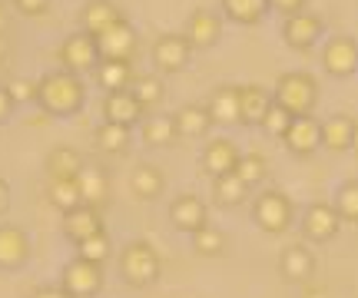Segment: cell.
Wrapping results in <instances>:
<instances>
[{"instance_id": "obj_1", "label": "cell", "mask_w": 358, "mask_h": 298, "mask_svg": "<svg viewBox=\"0 0 358 298\" xmlns=\"http://www.w3.org/2000/svg\"><path fill=\"white\" fill-rule=\"evenodd\" d=\"M87 103V83L77 73L50 70L37 80V106L47 117H77Z\"/></svg>"}, {"instance_id": "obj_2", "label": "cell", "mask_w": 358, "mask_h": 298, "mask_svg": "<svg viewBox=\"0 0 358 298\" xmlns=\"http://www.w3.org/2000/svg\"><path fill=\"white\" fill-rule=\"evenodd\" d=\"M272 100L289 113V117H312V110L319 103V80L306 70H289L275 80Z\"/></svg>"}, {"instance_id": "obj_3", "label": "cell", "mask_w": 358, "mask_h": 298, "mask_svg": "<svg viewBox=\"0 0 358 298\" xmlns=\"http://www.w3.org/2000/svg\"><path fill=\"white\" fill-rule=\"evenodd\" d=\"M159 272H163V259L150 242H127L123 252H120V275L129 288H150L159 282Z\"/></svg>"}, {"instance_id": "obj_4", "label": "cell", "mask_w": 358, "mask_h": 298, "mask_svg": "<svg viewBox=\"0 0 358 298\" xmlns=\"http://www.w3.org/2000/svg\"><path fill=\"white\" fill-rule=\"evenodd\" d=\"M292 219H295V206L285 193L266 189V193L256 195V202H252V222H256L262 232H268V235L289 232V229H292Z\"/></svg>"}, {"instance_id": "obj_5", "label": "cell", "mask_w": 358, "mask_h": 298, "mask_svg": "<svg viewBox=\"0 0 358 298\" xmlns=\"http://www.w3.org/2000/svg\"><path fill=\"white\" fill-rule=\"evenodd\" d=\"M57 60H60V70H66V73H77V77L93 73L96 64H100L96 37H90V33H83V30L70 33V37L57 47Z\"/></svg>"}, {"instance_id": "obj_6", "label": "cell", "mask_w": 358, "mask_h": 298, "mask_svg": "<svg viewBox=\"0 0 358 298\" xmlns=\"http://www.w3.org/2000/svg\"><path fill=\"white\" fill-rule=\"evenodd\" d=\"M60 288L73 298L100 295L103 292V265H93V262L73 255V259L64 265V272H60Z\"/></svg>"}, {"instance_id": "obj_7", "label": "cell", "mask_w": 358, "mask_h": 298, "mask_svg": "<svg viewBox=\"0 0 358 298\" xmlns=\"http://www.w3.org/2000/svg\"><path fill=\"white\" fill-rule=\"evenodd\" d=\"M322 37H325V24H322V17H315V13L302 10L282 20V40H285L289 50H299V53L315 50L322 43Z\"/></svg>"}, {"instance_id": "obj_8", "label": "cell", "mask_w": 358, "mask_h": 298, "mask_svg": "<svg viewBox=\"0 0 358 298\" xmlns=\"http://www.w3.org/2000/svg\"><path fill=\"white\" fill-rule=\"evenodd\" d=\"M322 66H325V73L335 77V80L355 77V70H358V40L348 37V33L329 37L325 40V47H322Z\"/></svg>"}, {"instance_id": "obj_9", "label": "cell", "mask_w": 358, "mask_h": 298, "mask_svg": "<svg viewBox=\"0 0 358 298\" xmlns=\"http://www.w3.org/2000/svg\"><path fill=\"white\" fill-rule=\"evenodd\" d=\"M136 47H140V37H136V27L129 24L127 17L116 20L113 27H106L100 37H96L100 60H127V64H133Z\"/></svg>"}, {"instance_id": "obj_10", "label": "cell", "mask_w": 358, "mask_h": 298, "mask_svg": "<svg viewBox=\"0 0 358 298\" xmlns=\"http://www.w3.org/2000/svg\"><path fill=\"white\" fill-rule=\"evenodd\" d=\"M338 229H342V219L332 209V202H312V206H306V212H302V235L308 242L325 246V242H332L338 235Z\"/></svg>"}, {"instance_id": "obj_11", "label": "cell", "mask_w": 358, "mask_h": 298, "mask_svg": "<svg viewBox=\"0 0 358 298\" xmlns=\"http://www.w3.org/2000/svg\"><path fill=\"white\" fill-rule=\"evenodd\" d=\"M150 57H153V66L159 73L173 77L179 70H186V64H189V57H192V47L182 33H163V37L153 43Z\"/></svg>"}, {"instance_id": "obj_12", "label": "cell", "mask_w": 358, "mask_h": 298, "mask_svg": "<svg viewBox=\"0 0 358 298\" xmlns=\"http://www.w3.org/2000/svg\"><path fill=\"white\" fill-rule=\"evenodd\" d=\"M282 143L292 156L299 159H308L322 149V130H319V119L315 117H292L289 130L282 136Z\"/></svg>"}, {"instance_id": "obj_13", "label": "cell", "mask_w": 358, "mask_h": 298, "mask_svg": "<svg viewBox=\"0 0 358 298\" xmlns=\"http://www.w3.org/2000/svg\"><path fill=\"white\" fill-rule=\"evenodd\" d=\"M182 37L189 40L192 50H209V47H216L219 37H222V20H219L216 10H199L189 13V20H186V30H182Z\"/></svg>"}, {"instance_id": "obj_14", "label": "cell", "mask_w": 358, "mask_h": 298, "mask_svg": "<svg viewBox=\"0 0 358 298\" xmlns=\"http://www.w3.org/2000/svg\"><path fill=\"white\" fill-rule=\"evenodd\" d=\"M77 189L83 206L103 212V206L110 202V176H106V169L96 166V163H83V169L77 172Z\"/></svg>"}, {"instance_id": "obj_15", "label": "cell", "mask_w": 358, "mask_h": 298, "mask_svg": "<svg viewBox=\"0 0 358 298\" xmlns=\"http://www.w3.org/2000/svg\"><path fill=\"white\" fill-rule=\"evenodd\" d=\"M146 110L140 106V100L133 96V90H116L103 96V123H120V126H140Z\"/></svg>"}, {"instance_id": "obj_16", "label": "cell", "mask_w": 358, "mask_h": 298, "mask_svg": "<svg viewBox=\"0 0 358 298\" xmlns=\"http://www.w3.org/2000/svg\"><path fill=\"white\" fill-rule=\"evenodd\" d=\"M30 262V239L20 225H0V272H17Z\"/></svg>"}, {"instance_id": "obj_17", "label": "cell", "mask_w": 358, "mask_h": 298, "mask_svg": "<svg viewBox=\"0 0 358 298\" xmlns=\"http://www.w3.org/2000/svg\"><path fill=\"white\" fill-rule=\"evenodd\" d=\"M169 222L176 225L179 232L192 235L196 229L209 225V209H206V202L199 199V195L182 193V195H176L173 206H169Z\"/></svg>"}, {"instance_id": "obj_18", "label": "cell", "mask_w": 358, "mask_h": 298, "mask_svg": "<svg viewBox=\"0 0 358 298\" xmlns=\"http://www.w3.org/2000/svg\"><path fill=\"white\" fill-rule=\"evenodd\" d=\"M60 225H64V235L77 246V242H83V239H90V235L103 232L106 225H103V212H96V209H90L80 202L77 209H70V212H64V219H60Z\"/></svg>"}, {"instance_id": "obj_19", "label": "cell", "mask_w": 358, "mask_h": 298, "mask_svg": "<svg viewBox=\"0 0 358 298\" xmlns=\"http://www.w3.org/2000/svg\"><path fill=\"white\" fill-rule=\"evenodd\" d=\"M272 106V90L262 83L239 87V126H259L266 110Z\"/></svg>"}, {"instance_id": "obj_20", "label": "cell", "mask_w": 358, "mask_h": 298, "mask_svg": "<svg viewBox=\"0 0 358 298\" xmlns=\"http://www.w3.org/2000/svg\"><path fill=\"white\" fill-rule=\"evenodd\" d=\"M206 113H209L213 123H219V126H239V87H232V83L216 87V90L209 93Z\"/></svg>"}, {"instance_id": "obj_21", "label": "cell", "mask_w": 358, "mask_h": 298, "mask_svg": "<svg viewBox=\"0 0 358 298\" xmlns=\"http://www.w3.org/2000/svg\"><path fill=\"white\" fill-rule=\"evenodd\" d=\"M173 126H176V136H182V140H203V136H209V130H213L216 123L206 113V106L186 103L173 113Z\"/></svg>"}, {"instance_id": "obj_22", "label": "cell", "mask_w": 358, "mask_h": 298, "mask_svg": "<svg viewBox=\"0 0 358 298\" xmlns=\"http://www.w3.org/2000/svg\"><path fill=\"white\" fill-rule=\"evenodd\" d=\"M116 20H123V10L113 0H87V7L80 10V30L90 37H100L106 27H113Z\"/></svg>"}, {"instance_id": "obj_23", "label": "cell", "mask_w": 358, "mask_h": 298, "mask_svg": "<svg viewBox=\"0 0 358 298\" xmlns=\"http://www.w3.org/2000/svg\"><path fill=\"white\" fill-rule=\"evenodd\" d=\"M319 130H322V146H325L329 153H348L352 133H355V117L332 113V117L319 119Z\"/></svg>"}, {"instance_id": "obj_24", "label": "cell", "mask_w": 358, "mask_h": 298, "mask_svg": "<svg viewBox=\"0 0 358 298\" xmlns=\"http://www.w3.org/2000/svg\"><path fill=\"white\" fill-rule=\"evenodd\" d=\"M239 146L232 143V140H226V136H219V140H213V143H206L203 149V169L209 172V176H222V172H232L236 169V163H239Z\"/></svg>"}, {"instance_id": "obj_25", "label": "cell", "mask_w": 358, "mask_h": 298, "mask_svg": "<svg viewBox=\"0 0 358 298\" xmlns=\"http://www.w3.org/2000/svg\"><path fill=\"white\" fill-rule=\"evenodd\" d=\"M93 77H96V87H100V90L116 93V90H129V87H133L136 70H133V64H127V60H100L96 70H93Z\"/></svg>"}, {"instance_id": "obj_26", "label": "cell", "mask_w": 358, "mask_h": 298, "mask_svg": "<svg viewBox=\"0 0 358 298\" xmlns=\"http://www.w3.org/2000/svg\"><path fill=\"white\" fill-rule=\"evenodd\" d=\"M279 272L289 278V282H308L312 275H315V255H312V248L308 246H289L282 252L279 259Z\"/></svg>"}, {"instance_id": "obj_27", "label": "cell", "mask_w": 358, "mask_h": 298, "mask_svg": "<svg viewBox=\"0 0 358 298\" xmlns=\"http://www.w3.org/2000/svg\"><path fill=\"white\" fill-rule=\"evenodd\" d=\"M163 186H166V179H163V172L153 163H140V166L133 169V176H129V193L136 195V199H143V202L159 199Z\"/></svg>"}, {"instance_id": "obj_28", "label": "cell", "mask_w": 358, "mask_h": 298, "mask_svg": "<svg viewBox=\"0 0 358 298\" xmlns=\"http://www.w3.org/2000/svg\"><path fill=\"white\" fill-rule=\"evenodd\" d=\"M43 169H47L50 179H77V172L83 169V156L73 146H53L50 153H47Z\"/></svg>"}, {"instance_id": "obj_29", "label": "cell", "mask_w": 358, "mask_h": 298, "mask_svg": "<svg viewBox=\"0 0 358 298\" xmlns=\"http://www.w3.org/2000/svg\"><path fill=\"white\" fill-rule=\"evenodd\" d=\"M222 17L239 27H256L268 17V0H219Z\"/></svg>"}, {"instance_id": "obj_30", "label": "cell", "mask_w": 358, "mask_h": 298, "mask_svg": "<svg viewBox=\"0 0 358 298\" xmlns=\"http://www.w3.org/2000/svg\"><path fill=\"white\" fill-rule=\"evenodd\" d=\"M249 199V186H245L236 172H222V176H213V202L219 209H236Z\"/></svg>"}, {"instance_id": "obj_31", "label": "cell", "mask_w": 358, "mask_h": 298, "mask_svg": "<svg viewBox=\"0 0 358 298\" xmlns=\"http://www.w3.org/2000/svg\"><path fill=\"white\" fill-rule=\"evenodd\" d=\"M93 143L106 156H123L129 149V143H133V130L120 126V123H100L96 133H93Z\"/></svg>"}, {"instance_id": "obj_32", "label": "cell", "mask_w": 358, "mask_h": 298, "mask_svg": "<svg viewBox=\"0 0 358 298\" xmlns=\"http://www.w3.org/2000/svg\"><path fill=\"white\" fill-rule=\"evenodd\" d=\"M140 136L146 146H173L179 140L176 126H173V117H143L140 123Z\"/></svg>"}, {"instance_id": "obj_33", "label": "cell", "mask_w": 358, "mask_h": 298, "mask_svg": "<svg viewBox=\"0 0 358 298\" xmlns=\"http://www.w3.org/2000/svg\"><path fill=\"white\" fill-rule=\"evenodd\" d=\"M133 96L140 100L143 110H156V106L163 103V93H166V87H163V77L159 73H136V80H133Z\"/></svg>"}, {"instance_id": "obj_34", "label": "cell", "mask_w": 358, "mask_h": 298, "mask_svg": "<svg viewBox=\"0 0 358 298\" xmlns=\"http://www.w3.org/2000/svg\"><path fill=\"white\" fill-rule=\"evenodd\" d=\"M189 242H192V252H196V255H203V259H216V255L226 252V235L219 232L216 225H203V229H196V232L189 235Z\"/></svg>"}, {"instance_id": "obj_35", "label": "cell", "mask_w": 358, "mask_h": 298, "mask_svg": "<svg viewBox=\"0 0 358 298\" xmlns=\"http://www.w3.org/2000/svg\"><path fill=\"white\" fill-rule=\"evenodd\" d=\"M47 195H50V206L57 209L60 216L80 206L77 179H50V186H47Z\"/></svg>"}, {"instance_id": "obj_36", "label": "cell", "mask_w": 358, "mask_h": 298, "mask_svg": "<svg viewBox=\"0 0 358 298\" xmlns=\"http://www.w3.org/2000/svg\"><path fill=\"white\" fill-rule=\"evenodd\" d=\"M332 209L338 212L342 225H345V222L358 225V179H348V182H342V186H338Z\"/></svg>"}, {"instance_id": "obj_37", "label": "cell", "mask_w": 358, "mask_h": 298, "mask_svg": "<svg viewBox=\"0 0 358 298\" xmlns=\"http://www.w3.org/2000/svg\"><path fill=\"white\" fill-rule=\"evenodd\" d=\"M232 172H236V176H239L249 189H252V186H259V182L268 176V163H266V156H262V153H243Z\"/></svg>"}, {"instance_id": "obj_38", "label": "cell", "mask_w": 358, "mask_h": 298, "mask_svg": "<svg viewBox=\"0 0 358 298\" xmlns=\"http://www.w3.org/2000/svg\"><path fill=\"white\" fill-rule=\"evenodd\" d=\"M77 255L80 259L93 262V265H103V262L113 255V246H110V235H106V229L96 235H90V239H83V242H77Z\"/></svg>"}, {"instance_id": "obj_39", "label": "cell", "mask_w": 358, "mask_h": 298, "mask_svg": "<svg viewBox=\"0 0 358 298\" xmlns=\"http://www.w3.org/2000/svg\"><path fill=\"white\" fill-rule=\"evenodd\" d=\"M3 90H7V96H10L13 106L37 103V80H30V77H10Z\"/></svg>"}, {"instance_id": "obj_40", "label": "cell", "mask_w": 358, "mask_h": 298, "mask_svg": "<svg viewBox=\"0 0 358 298\" xmlns=\"http://www.w3.org/2000/svg\"><path fill=\"white\" fill-rule=\"evenodd\" d=\"M289 123H292V117H289V113H285V110L272 100V106L266 110V117H262V123H259V130L266 133V136L282 140V136H285V130H289Z\"/></svg>"}, {"instance_id": "obj_41", "label": "cell", "mask_w": 358, "mask_h": 298, "mask_svg": "<svg viewBox=\"0 0 358 298\" xmlns=\"http://www.w3.org/2000/svg\"><path fill=\"white\" fill-rule=\"evenodd\" d=\"M53 0H13V10H20L24 17H43L50 10Z\"/></svg>"}, {"instance_id": "obj_42", "label": "cell", "mask_w": 358, "mask_h": 298, "mask_svg": "<svg viewBox=\"0 0 358 298\" xmlns=\"http://www.w3.org/2000/svg\"><path fill=\"white\" fill-rule=\"evenodd\" d=\"M308 0H268V10H279L282 17H292V13L306 10Z\"/></svg>"}, {"instance_id": "obj_43", "label": "cell", "mask_w": 358, "mask_h": 298, "mask_svg": "<svg viewBox=\"0 0 358 298\" xmlns=\"http://www.w3.org/2000/svg\"><path fill=\"white\" fill-rule=\"evenodd\" d=\"M30 298H73V295H66V292H64L60 285H40Z\"/></svg>"}, {"instance_id": "obj_44", "label": "cell", "mask_w": 358, "mask_h": 298, "mask_svg": "<svg viewBox=\"0 0 358 298\" xmlns=\"http://www.w3.org/2000/svg\"><path fill=\"white\" fill-rule=\"evenodd\" d=\"M13 113V103H10V96H7V90L0 87V123H7Z\"/></svg>"}, {"instance_id": "obj_45", "label": "cell", "mask_w": 358, "mask_h": 298, "mask_svg": "<svg viewBox=\"0 0 358 298\" xmlns=\"http://www.w3.org/2000/svg\"><path fill=\"white\" fill-rule=\"evenodd\" d=\"M7 209H10V186L7 179H0V216H7Z\"/></svg>"}, {"instance_id": "obj_46", "label": "cell", "mask_w": 358, "mask_h": 298, "mask_svg": "<svg viewBox=\"0 0 358 298\" xmlns=\"http://www.w3.org/2000/svg\"><path fill=\"white\" fill-rule=\"evenodd\" d=\"M7 20H10V13H7V3L0 0V37H3V30H7Z\"/></svg>"}, {"instance_id": "obj_47", "label": "cell", "mask_w": 358, "mask_h": 298, "mask_svg": "<svg viewBox=\"0 0 358 298\" xmlns=\"http://www.w3.org/2000/svg\"><path fill=\"white\" fill-rule=\"evenodd\" d=\"M302 298H329V292H325V288H306Z\"/></svg>"}, {"instance_id": "obj_48", "label": "cell", "mask_w": 358, "mask_h": 298, "mask_svg": "<svg viewBox=\"0 0 358 298\" xmlns=\"http://www.w3.org/2000/svg\"><path fill=\"white\" fill-rule=\"evenodd\" d=\"M3 64H7V40L0 37V66H3Z\"/></svg>"}, {"instance_id": "obj_49", "label": "cell", "mask_w": 358, "mask_h": 298, "mask_svg": "<svg viewBox=\"0 0 358 298\" xmlns=\"http://www.w3.org/2000/svg\"><path fill=\"white\" fill-rule=\"evenodd\" d=\"M348 149L358 156V119H355V133H352V146H348Z\"/></svg>"}]
</instances>
